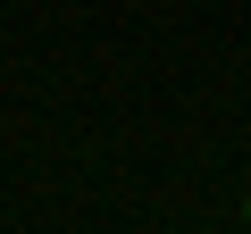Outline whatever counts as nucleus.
Masks as SVG:
<instances>
[{
  "instance_id": "obj_1",
  "label": "nucleus",
  "mask_w": 251,
  "mask_h": 234,
  "mask_svg": "<svg viewBox=\"0 0 251 234\" xmlns=\"http://www.w3.org/2000/svg\"><path fill=\"white\" fill-rule=\"evenodd\" d=\"M243 217H251V209H243Z\"/></svg>"
}]
</instances>
